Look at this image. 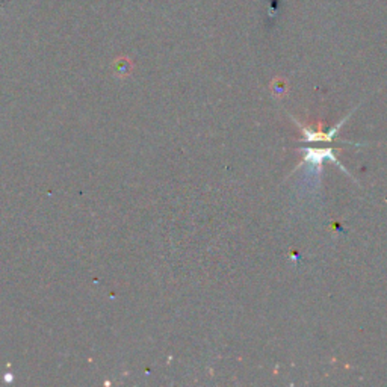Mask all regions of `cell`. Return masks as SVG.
Returning <instances> with one entry per match:
<instances>
[{
    "instance_id": "2",
    "label": "cell",
    "mask_w": 387,
    "mask_h": 387,
    "mask_svg": "<svg viewBox=\"0 0 387 387\" xmlns=\"http://www.w3.org/2000/svg\"><path fill=\"white\" fill-rule=\"evenodd\" d=\"M351 117V114L346 115L344 120L339 121V124H336L333 129L328 130L327 133H322V132H318V130H313L310 128H306V126H303L301 123H299L298 120H295V123L298 124V128L301 129V133H303V137H304V141L306 142H331L335 139L336 137V133L339 132V129L342 128V126L345 124V121L348 120V118Z\"/></svg>"
},
{
    "instance_id": "1",
    "label": "cell",
    "mask_w": 387,
    "mask_h": 387,
    "mask_svg": "<svg viewBox=\"0 0 387 387\" xmlns=\"http://www.w3.org/2000/svg\"><path fill=\"white\" fill-rule=\"evenodd\" d=\"M324 161H331V162H335L339 168H341L345 175H348L351 176L348 171L345 170L344 165L339 162L337 157L335 156V152H333V148H306L304 150V157H303V162L306 163H309L310 167H317L318 171H321V167H322V162Z\"/></svg>"
}]
</instances>
